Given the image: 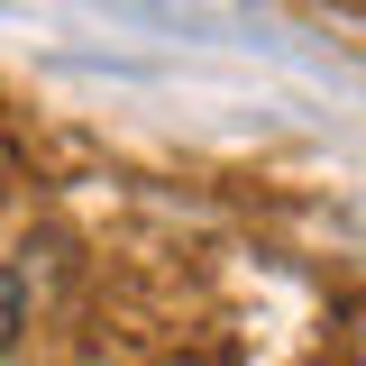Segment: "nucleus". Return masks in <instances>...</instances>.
Wrapping results in <instances>:
<instances>
[{"label":"nucleus","instance_id":"obj_1","mask_svg":"<svg viewBox=\"0 0 366 366\" xmlns=\"http://www.w3.org/2000/svg\"><path fill=\"white\" fill-rule=\"evenodd\" d=\"M19 330H28V274L0 257V357L19 348Z\"/></svg>","mask_w":366,"mask_h":366}]
</instances>
